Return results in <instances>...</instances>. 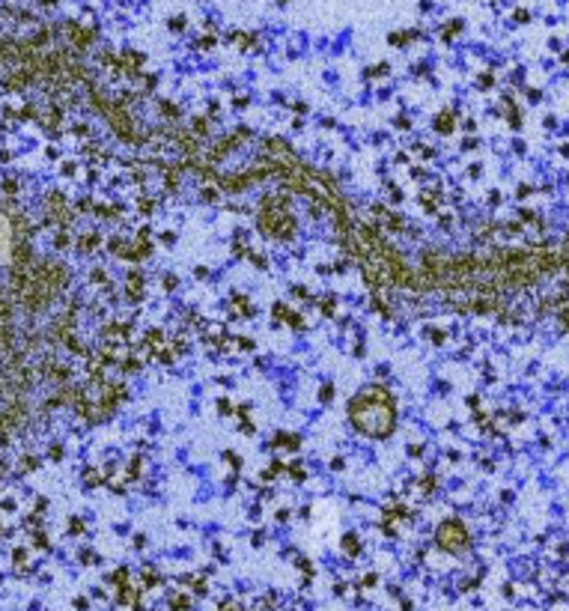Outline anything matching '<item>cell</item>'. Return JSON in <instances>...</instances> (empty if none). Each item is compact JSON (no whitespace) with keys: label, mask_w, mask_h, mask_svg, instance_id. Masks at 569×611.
<instances>
[{"label":"cell","mask_w":569,"mask_h":611,"mask_svg":"<svg viewBox=\"0 0 569 611\" xmlns=\"http://www.w3.org/2000/svg\"><path fill=\"white\" fill-rule=\"evenodd\" d=\"M349 420L367 438H390L396 429V400L387 387L370 385L349 400Z\"/></svg>","instance_id":"1"},{"label":"cell","mask_w":569,"mask_h":611,"mask_svg":"<svg viewBox=\"0 0 569 611\" xmlns=\"http://www.w3.org/2000/svg\"><path fill=\"white\" fill-rule=\"evenodd\" d=\"M259 230H262L268 239H292V236H295V218L289 215V209H286L280 194H268V197L262 200Z\"/></svg>","instance_id":"2"},{"label":"cell","mask_w":569,"mask_h":611,"mask_svg":"<svg viewBox=\"0 0 569 611\" xmlns=\"http://www.w3.org/2000/svg\"><path fill=\"white\" fill-rule=\"evenodd\" d=\"M435 543H438L444 551L462 554V551H468V546H471V534H468V528H465L459 519H444L441 525H438V531H435Z\"/></svg>","instance_id":"3"},{"label":"cell","mask_w":569,"mask_h":611,"mask_svg":"<svg viewBox=\"0 0 569 611\" xmlns=\"http://www.w3.org/2000/svg\"><path fill=\"white\" fill-rule=\"evenodd\" d=\"M453 129H456V110H441L438 117H435V131L438 134H453Z\"/></svg>","instance_id":"4"},{"label":"cell","mask_w":569,"mask_h":611,"mask_svg":"<svg viewBox=\"0 0 569 611\" xmlns=\"http://www.w3.org/2000/svg\"><path fill=\"white\" fill-rule=\"evenodd\" d=\"M414 39H420V30H393L390 36H387V42H390L393 48H406V45L414 42Z\"/></svg>","instance_id":"5"},{"label":"cell","mask_w":569,"mask_h":611,"mask_svg":"<svg viewBox=\"0 0 569 611\" xmlns=\"http://www.w3.org/2000/svg\"><path fill=\"white\" fill-rule=\"evenodd\" d=\"M69 30H72V36H75V45L78 48H90V42L95 39V30L93 27H78V24H69Z\"/></svg>","instance_id":"6"},{"label":"cell","mask_w":569,"mask_h":611,"mask_svg":"<svg viewBox=\"0 0 569 611\" xmlns=\"http://www.w3.org/2000/svg\"><path fill=\"white\" fill-rule=\"evenodd\" d=\"M504 104H506V123H509V129H519V126H522V114H519V107H516V98L506 93Z\"/></svg>","instance_id":"7"},{"label":"cell","mask_w":569,"mask_h":611,"mask_svg":"<svg viewBox=\"0 0 569 611\" xmlns=\"http://www.w3.org/2000/svg\"><path fill=\"white\" fill-rule=\"evenodd\" d=\"M274 448H289V451H298L301 448V438L298 435H292V432H277V438L271 441Z\"/></svg>","instance_id":"8"},{"label":"cell","mask_w":569,"mask_h":611,"mask_svg":"<svg viewBox=\"0 0 569 611\" xmlns=\"http://www.w3.org/2000/svg\"><path fill=\"white\" fill-rule=\"evenodd\" d=\"M230 42H236L239 48H253V45H256V36H253V33L233 30V33H230Z\"/></svg>","instance_id":"9"},{"label":"cell","mask_w":569,"mask_h":611,"mask_svg":"<svg viewBox=\"0 0 569 611\" xmlns=\"http://www.w3.org/2000/svg\"><path fill=\"white\" fill-rule=\"evenodd\" d=\"M343 551L352 554V558L361 554V540H358V534H346V537H343Z\"/></svg>","instance_id":"10"},{"label":"cell","mask_w":569,"mask_h":611,"mask_svg":"<svg viewBox=\"0 0 569 611\" xmlns=\"http://www.w3.org/2000/svg\"><path fill=\"white\" fill-rule=\"evenodd\" d=\"M462 27H465V24H462L459 18H456V21H447V24H444V30H441V39H444V42H450L453 36H459V33H462Z\"/></svg>","instance_id":"11"},{"label":"cell","mask_w":569,"mask_h":611,"mask_svg":"<svg viewBox=\"0 0 569 611\" xmlns=\"http://www.w3.org/2000/svg\"><path fill=\"white\" fill-rule=\"evenodd\" d=\"M233 304H236V313H239V316H253V307H251V301H248L245 295H236Z\"/></svg>","instance_id":"12"},{"label":"cell","mask_w":569,"mask_h":611,"mask_svg":"<svg viewBox=\"0 0 569 611\" xmlns=\"http://www.w3.org/2000/svg\"><path fill=\"white\" fill-rule=\"evenodd\" d=\"M98 242H101V239H98L95 233H87V236L78 242V248H81V251H93V248H98Z\"/></svg>","instance_id":"13"},{"label":"cell","mask_w":569,"mask_h":611,"mask_svg":"<svg viewBox=\"0 0 569 611\" xmlns=\"http://www.w3.org/2000/svg\"><path fill=\"white\" fill-rule=\"evenodd\" d=\"M140 465H143L140 453H137V456H131V465H128V474H126L128 480H137V477H140Z\"/></svg>","instance_id":"14"},{"label":"cell","mask_w":569,"mask_h":611,"mask_svg":"<svg viewBox=\"0 0 569 611\" xmlns=\"http://www.w3.org/2000/svg\"><path fill=\"white\" fill-rule=\"evenodd\" d=\"M170 608L173 611H188L191 608V596H170Z\"/></svg>","instance_id":"15"},{"label":"cell","mask_w":569,"mask_h":611,"mask_svg":"<svg viewBox=\"0 0 569 611\" xmlns=\"http://www.w3.org/2000/svg\"><path fill=\"white\" fill-rule=\"evenodd\" d=\"M158 110H161V114H167L170 120H176V117H179V107H176L173 101H158Z\"/></svg>","instance_id":"16"},{"label":"cell","mask_w":569,"mask_h":611,"mask_svg":"<svg viewBox=\"0 0 569 611\" xmlns=\"http://www.w3.org/2000/svg\"><path fill=\"white\" fill-rule=\"evenodd\" d=\"M387 72H390V66L387 63H376V66L367 69V78H379V75H387Z\"/></svg>","instance_id":"17"},{"label":"cell","mask_w":569,"mask_h":611,"mask_svg":"<svg viewBox=\"0 0 569 611\" xmlns=\"http://www.w3.org/2000/svg\"><path fill=\"white\" fill-rule=\"evenodd\" d=\"M289 477L295 483H301L304 480V465H301V462H292V465H289Z\"/></svg>","instance_id":"18"},{"label":"cell","mask_w":569,"mask_h":611,"mask_svg":"<svg viewBox=\"0 0 569 611\" xmlns=\"http://www.w3.org/2000/svg\"><path fill=\"white\" fill-rule=\"evenodd\" d=\"M319 304H322V313H325V316H334V313H337V301H334V298H322Z\"/></svg>","instance_id":"19"},{"label":"cell","mask_w":569,"mask_h":611,"mask_svg":"<svg viewBox=\"0 0 569 611\" xmlns=\"http://www.w3.org/2000/svg\"><path fill=\"white\" fill-rule=\"evenodd\" d=\"M373 310L381 313V316H390V304L387 301H381V298H373Z\"/></svg>","instance_id":"20"},{"label":"cell","mask_w":569,"mask_h":611,"mask_svg":"<svg viewBox=\"0 0 569 611\" xmlns=\"http://www.w3.org/2000/svg\"><path fill=\"white\" fill-rule=\"evenodd\" d=\"M170 30H176V33L185 30V15H173L170 18Z\"/></svg>","instance_id":"21"},{"label":"cell","mask_w":569,"mask_h":611,"mask_svg":"<svg viewBox=\"0 0 569 611\" xmlns=\"http://www.w3.org/2000/svg\"><path fill=\"white\" fill-rule=\"evenodd\" d=\"M331 397H334V385H331V382H325V385H322V391H319V400H322V403H328Z\"/></svg>","instance_id":"22"},{"label":"cell","mask_w":569,"mask_h":611,"mask_svg":"<svg viewBox=\"0 0 569 611\" xmlns=\"http://www.w3.org/2000/svg\"><path fill=\"white\" fill-rule=\"evenodd\" d=\"M223 459H226V462H230V465H233V468H236V471H239V468H242V456H236V453H233V451H226V453H223Z\"/></svg>","instance_id":"23"},{"label":"cell","mask_w":569,"mask_h":611,"mask_svg":"<svg viewBox=\"0 0 569 611\" xmlns=\"http://www.w3.org/2000/svg\"><path fill=\"white\" fill-rule=\"evenodd\" d=\"M137 209H140V215H152L155 203H152V200H140V203H137Z\"/></svg>","instance_id":"24"},{"label":"cell","mask_w":569,"mask_h":611,"mask_svg":"<svg viewBox=\"0 0 569 611\" xmlns=\"http://www.w3.org/2000/svg\"><path fill=\"white\" fill-rule=\"evenodd\" d=\"M176 284H179L176 274H164V277H161V287H164V290H176Z\"/></svg>","instance_id":"25"},{"label":"cell","mask_w":569,"mask_h":611,"mask_svg":"<svg viewBox=\"0 0 569 611\" xmlns=\"http://www.w3.org/2000/svg\"><path fill=\"white\" fill-rule=\"evenodd\" d=\"M513 18H516L519 24H528V21H531V12H528V9H516V15H513Z\"/></svg>","instance_id":"26"},{"label":"cell","mask_w":569,"mask_h":611,"mask_svg":"<svg viewBox=\"0 0 569 611\" xmlns=\"http://www.w3.org/2000/svg\"><path fill=\"white\" fill-rule=\"evenodd\" d=\"M218 412H221V415H233V406H230V400H226V397H221V400H218Z\"/></svg>","instance_id":"27"},{"label":"cell","mask_w":569,"mask_h":611,"mask_svg":"<svg viewBox=\"0 0 569 611\" xmlns=\"http://www.w3.org/2000/svg\"><path fill=\"white\" fill-rule=\"evenodd\" d=\"M251 262L256 265V268H265V265H268V259H265V254H251Z\"/></svg>","instance_id":"28"},{"label":"cell","mask_w":569,"mask_h":611,"mask_svg":"<svg viewBox=\"0 0 569 611\" xmlns=\"http://www.w3.org/2000/svg\"><path fill=\"white\" fill-rule=\"evenodd\" d=\"M194 131H197V134H206V131H209V123H206L203 117H200V120H194Z\"/></svg>","instance_id":"29"},{"label":"cell","mask_w":569,"mask_h":611,"mask_svg":"<svg viewBox=\"0 0 569 611\" xmlns=\"http://www.w3.org/2000/svg\"><path fill=\"white\" fill-rule=\"evenodd\" d=\"M161 242H164V245H173V242H176V233H173V230H164V233H161Z\"/></svg>","instance_id":"30"},{"label":"cell","mask_w":569,"mask_h":611,"mask_svg":"<svg viewBox=\"0 0 569 611\" xmlns=\"http://www.w3.org/2000/svg\"><path fill=\"white\" fill-rule=\"evenodd\" d=\"M444 340H447V337H444V331H441V328H432V343H438V346H441Z\"/></svg>","instance_id":"31"},{"label":"cell","mask_w":569,"mask_h":611,"mask_svg":"<svg viewBox=\"0 0 569 611\" xmlns=\"http://www.w3.org/2000/svg\"><path fill=\"white\" fill-rule=\"evenodd\" d=\"M560 325H563V331H569V304L560 310Z\"/></svg>","instance_id":"32"},{"label":"cell","mask_w":569,"mask_h":611,"mask_svg":"<svg viewBox=\"0 0 569 611\" xmlns=\"http://www.w3.org/2000/svg\"><path fill=\"white\" fill-rule=\"evenodd\" d=\"M197 45H200V48L206 51V48H212V45H215V36H203V39H200Z\"/></svg>","instance_id":"33"},{"label":"cell","mask_w":569,"mask_h":611,"mask_svg":"<svg viewBox=\"0 0 569 611\" xmlns=\"http://www.w3.org/2000/svg\"><path fill=\"white\" fill-rule=\"evenodd\" d=\"M519 215H522V221H537V212H534V209H522Z\"/></svg>","instance_id":"34"},{"label":"cell","mask_w":569,"mask_h":611,"mask_svg":"<svg viewBox=\"0 0 569 611\" xmlns=\"http://www.w3.org/2000/svg\"><path fill=\"white\" fill-rule=\"evenodd\" d=\"M492 81H495V78H492L489 72H486V75H480V87H492Z\"/></svg>","instance_id":"35"},{"label":"cell","mask_w":569,"mask_h":611,"mask_svg":"<svg viewBox=\"0 0 569 611\" xmlns=\"http://www.w3.org/2000/svg\"><path fill=\"white\" fill-rule=\"evenodd\" d=\"M69 531H75V534H81V531H84V525H81V519H72V525H69Z\"/></svg>","instance_id":"36"},{"label":"cell","mask_w":569,"mask_h":611,"mask_svg":"<svg viewBox=\"0 0 569 611\" xmlns=\"http://www.w3.org/2000/svg\"><path fill=\"white\" fill-rule=\"evenodd\" d=\"M531 191H534V188H531V185H519V197H522V200H525V197H528V194H531Z\"/></svg>","instance_id":"37"},{"label":"cell","mask_w":569,"mask_h":611,"mask_svg":"<svg viewBox=\"0 0 569 611\" xmlns=\"http://www.w3.org/2000/svg\"><path fill=\"white\" fill-rule=\"evenodd\" d=\"M477 146V137H465V149H474Z\"/></svg>","instance_id":"38"},{"label":"cell","mask_w":569,"mask_h":611,"mask_svg":"<svg viewBox=\"0 0 569 611\" xmlns=\"http://www.w3.org/2000/svg\"><path fill=\"white\" fill-rule=\"evenodd\" d=\"M528 98H531V101H539V90H528Z\"/></svg>","instance_id":"39"},{"label":"cell","mask_w":569,"mask_h":611,"mask_svg":"<svg viewBox=\"0 0 569 611\" xmlns=\"http://www.w3.org/2000/svg\"><path fill=\"white\" fill-rule=\"evenodd\" d=\"M277 519H280V522H289V510H277Z\"/></svg>","instance_id":"40"},{"label":"cell","mask_w":569,"mask_h":611,"mask_svg":"<svg viewBox=\"0 0 569 611\" xmlns=\"http://www.w3.org/2000/svg\"><path fill=\"white\" fill-rule=\"evenodd\" d=\"M221 611H245V608H230V605H223Z\"/></svg>","instance_id":"41"},{"label":"cell","mask_w":569,"mask_h":611,"mask_svg":"<svg viewBox=\"0 0 569 611\" xmlns=\"http://www.w3.org/2000/svg\"><path fill=\"white\" fill-rule=\"evenodd\" d=\"M42 3H45V6H54V3H57V0H42Z\"/></svg>","instance_id":"42"},{"label":"cell","mask_w":569,"mask_h":611,"mask_svg":"<svg viewBox=\"0 0 569 611\" xmlns=\"http://www.w3.org/2000/svg\"><path fill=\"white\" fill-rule=\"evenodd\" d=\"M563 63H569V51H566V54H563Z\"/></svg>","instance_id":"43"},{"label":"cell","mask_w":569,"mask_h":611,"mask_svg":"<svg viewBox=\"0 0 569 611\" xmlns=\"http://www.w3.org/2000/svg\"><path fill=\"white\" fill-rule=\"evenodd\" d=\"M277 3H280V6H283V3H286V0H277Z\"/></svg>","instance_id":"44"}]
</instances>
